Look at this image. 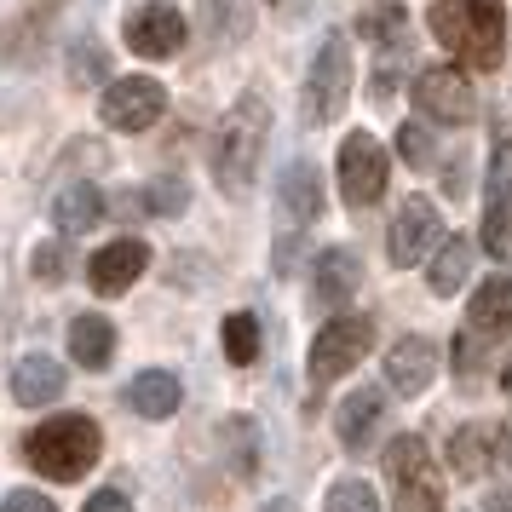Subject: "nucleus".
<instances>
[{
	"label": "nucleus",
	"instance_id": "nucleus-1",
	"mask_svg": "<svg viewBox=\"0 0 512 512\" xmlns=\"http://www.w3.org/2000/svg\"><path fill=\"white\" fill-rule=\"evenodd\" d=\"M426 24L472 70H495L507 52V0H432Z\"/></svg>",
	"mask_w": 512,
	"mask_h": 512
},
{
	"label": "nucleus",
	"instance_id": "nucleus-2",
	"mask_svg": "<svg viewBox=\"0 0 512 512\" xmlns=\"http://www.w3.org/2000/svg\"><path fill=\"white\" fill-rule=\"evenodd\" d=\"M265 133H271V110H265V98L248 93L231 104V116L219 121V139H213V173H219V185L242 196V190L254 185L259 173V156H265Z\"/></svg>",
	"mask_w": 512,
	"mask_h": 512
},
{
	"label": "nucleus",
	"instance_id": "nucleus-3",
	"mask_svg": "<svg viewBox=\"0 0 512 512\" xmlns=\"http://www.w3.org/2000/svg\"><path fill=\"white\" fill-rule=\"evenodd\" d=\"M98 449H104V438H98V426L87 415H52L24 438L29 466L47 472L52 484H75L81 472H93Z\"/></svg>",
	"mask_w": 512,
	"mask_h": 512
},
{
	"label": "nucleus",
	"instance_id": "nucleus-4",
	"mask_svg": "<svg viewBox=\"0 0 512 512\" xmlns=\"http://www.w3.org/2000/svg\"><path fill=\"white\" fill-rule=\"evenodd\" d=\"M386 478L397 489V512H443L438 466H432V455H426V443L415 432L386 443Z\"/></svg>",
	"mask_w": 512,
	"mask_h": 512
},
{
	"label": "nucleus",
	"instance_id": "nucleus-5",
	"mask_svg": "<svg viewBox=\"0 0 512 512\" xmlns=\"http://www.w3.org/2000/svg\"><path fill=\"white\" fill-rule=\"evenodd\" d=\"M351 98V47L346 35H328L323 52L311 58V81H305V98H300V116L305 127H323L346 110Z\"/></svg>",
	"mask_w": 512,
	"mask_h": 512
},
{
	"label": "nucleus",
	"instance_id": "nucleus-6",
	"mask_svg": "<svg viewBox=\"0 0 512 512\" xmlns=\"http://www.w3.org/2000/svg\"><path fill=\"white\" fill-rule=\"evenodd\" d=\"M167 110V93L162 81H150V75H127V81H110V93L98 104V116L104 127H116V133H144V127H156Z\"/></svg>",
	"mask_w": 512,
	"mask_h": 512
},
{
	"label": "nucleus",
	"instance_id": "nucleus-7",
	"mask_svg": "<svg viewBox=\"0 0 512 512\" xmlns=\"http://www.w3.org/2000/svg\"><path fill=\"white\" fill-rule=\"evenodd\" d=\"M386 179H392V162H386V150L369 139V133H351L340 144V190H346L351 208H369L386 196Z\"/></svg>",
	"mask_w": 512,
	"mask_h": 512
},
{
	"label": "nucleus",
	"instance_id": "nucleus-8",
	"mask_svg": "<svg viewBox=\"0 0 512 512\" xmlns=\"http://www.w3.org/2000/svg\"><path fill=\"white\" fill-rule=\"evenodd\" d=\"M374 323L369 317H334L323 323V334L311 340V380H340L346 369H357V357L369 351Z\"/></svg>",
	"mask_w": 512,
	"mask_h": 512
},
{
	"label": "nucleus",
	"instance_id": "nucleus-9",
	"mask_svg": "<svg viewBox=\"0 0 512 512\" xmlns=\"http://www.w3.org/2000/svg\"><path fill=\"white\" fill-rule=\"evenodd\" d=\"M415 104H420L432 121H449V127L472 121V110H478L472 81H466L461 70H443V64H432V70L415 75Z\"/></svg>",
	"mask_w": 512,
	"mask_h": 512
},
{
	"label": "nucleus",
	"instance_id": "nucleus-10",
	"mask_svg": "<svg viewBox=\"0 0 512 512\" xmlns=\"http://www.w3.org/2000/svg\"><path fill=\"white\" fill-rule=\"evenodd\" d=\"M432 242H438V208H432L426 196H409V202L397 208V219H392L386 254H392V265H415V259H426Z\"/></svg>",
	"mask_w": 512,
	"mask_h": 512
},
{
	"label": "nucleus",
	"instance_id": "nucleus-11",
	"mask_svg": "<svg viewBox=\"0 0 512 512\" xmlns=\"http://www.w3.org/2000/svg\"><path fill=\"white\" fill-rule=\"evenodd\" d=\"M144 265H150V248H144L139 236H121V242H110V248L93 254L87 282H93L98 294H127V288L144 277Z\"/></svg>",
	"mask_w": 512,
	"mask_h": 512
},
{
	"label": "nucleus",
	"instance_id": "nucleus-12",
	"mask_svg": "<svg viewBox=\"0 0 512 512\" xmlns=\"http://www.w3.org/2000/svg\"><path fill=\"white\" fill-rule=\"evenodd\" d=\"M127 47L139 52V58H173V52L185 47V18L173 6H139L127 18Z\"/></svg>",
	"mask_w": 512,
	"mask_h": 512
},
{
	"label": "nucleus",
	"instance_id": "nucleus-13",
	"mask_svg": "<svg viewBox=\"0 0 512 512\" xmlns=\"http://www.w3.org/2000/svg\"><path fill=\"white\" fill-rule=\"evenodd\" d=\"M432 374H438V346L426 340V334H403L386 357V380H392L403 397H415L432 386Z\"/></svg>",
	"mask_w": 512,
	"mask_h": 512
},
{
	"label": "nucleus",
	"instance_id": "nucleus-14",
	"mask_svg": "<svg viewBox=\"0 0 512 512\" xmlns=\"http://www.w3.org/2000/svg\"><path fill=\"white\" fill-rule=\"evenodd\" d=\"M64 380H70V374L58 369L52 357H24V363L12 369V397H18L24 409H41V403H58V397H64Z\"/></svg>",
	"mask_w": 512,
	"mask_h": 512
},
{
	"label": "nucleus",
	"instance_id": "nucleus-15",
	"mask_svg": "<svg viewBox=\"0 0 512 512\" xmlns=\"http://www.w3.org/2000/svg\"><path fill=\"white\" fill-rule=\"evenodd\" d=\"M70 357L81 369H104V363L116 357V328H110V317H98V311L75 317L70 323Z\"/></svg>",
	"mask_w": 512,
	"mask_h": 512
},
{
	"label": "nucleus",
	"instance_id": "nucleus-16",
	"mask_svg": "<svg viewBox=\"0 0 512 512\" xmlns=\"http://www.w3.org/2000/svg\"><path fill=\"white\" fill-rule=\"evenodd\" d=\"M127 403L139 409L144 420H167L173 409H179V380L167 369H144L133 386H127Z\"/></svg>",
	"mask_w": 512,
	"mask_h": 512
},
{
	"label": "nucleus",
	"instance_id": "nucleus-17",
	"mask_svg": "<svg viewBox=\"0 0 512 512\" xmlns=\"http://www.w3.org/2000/svg\"><path fill=\"white\" fill-rule=\"evenodd\" d=\"M357 282H363V265H357L351 248H328V254L317 259V294H323L328 305L351 300V294H357Z\"/></svg>",
	"mask_w": 512,
	"mask_h": 512
},
{
	"label": "nucleus",
	"instance_id": "nucleus-18",
	"mask_svg": "<svg viewBox=\"0 0 512 512\" xmlns=\"http://www.w3.org/2000/svg\"><path fill=\"white\" fill-rule=\"evenodd\" d=\"M472 328L478 334H501V328H512V277H489L478 294H472Z\"/></svg>",
	"mask_w": 512,
	"mask_h": 512
},
{
	"label": "nucleus",
	"instance_id": "nucleus-19",
	"mask_svg": "<svg viewBox=\"0 0 512 512\" xmlns=\"http://www.w3.org/2000/svg\"><path fill=\"white\" fill-rule=\"evenodd\" d=\"M98 213H104V196L93 185H64L58 190V202H52V219H58V231L75 236V231H93Z\"/></svg>",
	"mask_w": 512,
	"mask_h": 512
},
{
	"label": "nucleus",
	"instance_id": "nucleus-20",
	"mask_svg": "<svg viewBox=\"0 0 512 512\" xmlns=\"http://www.w3.org/2000/svg\"><path fill=\"white\" fill-rule=\"evenodd\" d=\"M282 208L294 213L300 225H311V219L323 213V179H317V167L294 162L288 173H282Z\"/></svg>",
	"mask_w": 512,
	"mask_h": 512
},
{
	"label": "nucleus",
	"instance_id": "nucleus-21",
	"mask_svg": "<svg viewBox=\"0 0 512 512\" xmlns=\"http://www.w3.org/2000/svg\"><path fill=\"white\" fill-rule=\"evenodd\" d=\"M334 426H340V443H346V449H363L369 432L380 426V392H351L346 403H340Z\"/></svg>",
	"mask_w": 512,
	"mask_h": 512
},
{
	"label": "nucleus",
	"instance_id": "nucleus-22",
	"mask_svg": "<svg viewBox=\"0 0 512 512\" xmlns=\"http://www.w3.org/2000/svg\"><path fill=\"white\" fill-rule=\"evenodd\" d=\"M466 277H472V248H466V236H449L432 259V294H461Z\"/></svg>",
	"mask_w": 512,
	"mask_h": 512
},
{
	"label": "nucleus",
	"instance_id": "nucleus-23",
	"mask_svg": "<svg viewBox=\"0 0 512 512\" xmlns=\"http://www.w3.org/2000/svg\"><path fill=\"white\" fill-rule=\"evenodd\" d=\"M449 466H455V478H484L489 466V438L478 426H461L455 438H449Z\"/></svg>",
	"mask_w": 512,
	"mask_h": 512
},
{
	"label": "nucleus",
	"instance_id": "nucleus-24",
	"mask_svg": "<svg viewBox=\"0 0 512 512\" xmlns=\"http://www.w3.org/2000/svg\"><path fill=\"white\" fill-rule=\"evenodd\" d=\"M225 351H231L236 369H248L259 357V317L254 311H236V317H225Z\"/></svg>",
	"mask_w": 512,
	"mask_h": 512
},
{
	"label": "nucleus",
	"instance_id": "nucleus-25",
	"mask_svg": "<svg viewBox=\"0 0 512 512\" xmlns=\"http://www.w3.org/2000/svg\"><path fill=\"white\" fill-rule=\"evenodd\" d=\"M357 29H363L369 41H397V35L409 29V12H403L397 0H380V6H369V12L357 18Z\"/></svg>",
	"mask_w": 512,
	"mask_h": 512
},
{
	"label": "nucleus",
	"instance_id": "nucleus-26",
	"mask_svg": "<svg viewBox=\"0 0 512 512\" xmlns=\"http://www.w3.org/2000/svg\"><path fill=\"white\" fill-rule=\"evenodd\" d=\"M323 512H380V495H374L363 478H340V484L328 489Z\"/></svg>",
	"mask_w": 512,
	"mask_h": 512
},
{
	"label": "nucleus",
	"instance_id": "nucleus-27",
	"mask_svg": "<svg viewBox=\"0 0 512 512\" xmlns=\"http://www.w3.org/2000/svg\"><path fill=\"white\" fill-rule=\"evenodd\" d=\"M202 12H208V24L219 29V35H248V24H254V12H248V0H202Z\"/></svg>",
	"mask_w": 512,
	"mask_h": 512
},
{
	"label": "nucleus",
	"instance_id": "nucleus-28",
	"mask_svg": "<svg viewBox=\"0 0 512 512\" xmlns=\"http://www.w3.org/2000/svg\"><path fill=\"white\" fill-rule=\"evenodd\" d=\"M484 248L501 259V265H512V213L495 208V213L484 219Z\"/></svg>",
	"mask_w": 512,
	"mask_h": 512
},
{
	"label": "nucleus",
	"instance_id": "nucleus-29",
	"mask_svg": "<svg viewBox=\"0 0 512 512\" xmlns=\"http://www.w3.org/2000/svg\"><path fill=\"white\" fill-rule=\"evenodd\" d=\"M489 196L495 202H512V139L495 144V156H489Z\"/></svg>",
	"mask_w": 512,
	"mask_h": 512
},
{
	"label": "nucleus",
	"instance_id": "nucleus-30",
	"mask_svg": "<svg viewBox=\"0 0 512 512\" xmlns=\"http://www.w3.org/2000/svg\"><path fill=\"white\" fill-rule=\"evenodd\" d=\"M144 202H150V213H179L185 208V185L179 179H156V185L144 190Z\"/></svg>",
	"mask_w": 512,
	"mask_h": 512
},
{
	"label": "nucleus",
	"instance_id": "nucleus-31",
	"mask_svg": "<svg viewBox=\"0 0 512 512\" xmlns=\"http://www.w3.org/2000/svg\"><path fill=\"white\" fill-rule=\"evenodd\" d=\"M397 150H403L409 162H432V133H426V127H415V121H409V127L397 133Z\"/></svg>",
	"mask_w": 512,
	"mask_h": 512
},
{
	"label": "nucleus",
	"instance_id": "nucleus-32",
	"mask_svg": "<svg viewBox=\"0 0 512 512\" xmlns=\"http://www.w3.org/2000/svg\"><path fill=\"white\" fill-rule=\"evenodd\" d=\"M35 277L64 282V248H58V242H41V248H35Z\"/></svg>",
	"mask_w": 512,
	"mask_h": 512
},
{
	"label": "nucleus",
	"instance_id": "nucleus-33",
	"mask_svg": "<svg viewBox=\"0 0 512 512\" xmlns=\"http://www.w3.org/2000/svg\"><path fill=\"white\" fill-rule=\"evenodd\" d=\"M0 512H58L47 501V495H41V489H12V495H6V507Z\"/></svg>",
	"mask_w": 512,
	"mask_h": 512
},
{
	"label": "nucleus",
	"instance_id": "nucleus-34",
	"mask_svg": "<svg viewBox=\"0 0 512 512\" xmlns=\"http://www.w3.org/2000/svg\"><path fill=\"white\" fill-rule=\"evenodd\" d=\"M81 512H133V507H127V495H121V489H93V501H87Z\"/></svg>",
	"mask_w": 512,
	"mask_h": 512
},
{
	"label": "nucleus",
	"instance_id": "nucleus-35",
	"mask_svg": "<svg viewBox=\"0 0 512 512\" xmlns=\"http://www.w3.org/2000/svg\"><path fill=\"white\" fill-rule=\"evenodd\" d=\"M501 461L512 466V420H507V426H501Z\"/></svg>",
	"mask_w": 512,
	"mask_h": 512
},
{
	"label": "nucleus",
	"instance_id": "nucleus-36",
	"mask_svg": "<svg viewBox=\"0 0 512 512\" xmlns=\"http://www.w3.org/2000/svg\"><path fill=\"white\" fill-rule=\"evenodd\" d=\"M265 512H294V501H271V507H265Z\"/></svg>",
	"mask_w": 512,
	"mask_h": 512
},
{
	"label": "nucleus",
	"instance_id": "nucleus-37",
	"mask_svg": "<svg viewBox=\"0 0 512 512\" xmlns=\"http://www.w3.org/2000/svg\"><path fill=\"white\" fill-rule=\"evenodd\" d=\"M501 380H507V392H512V357H507V369H501Z\"/></svg>",
	"mask_w": 512,
	"mask_h": 512
}]
</instances>
